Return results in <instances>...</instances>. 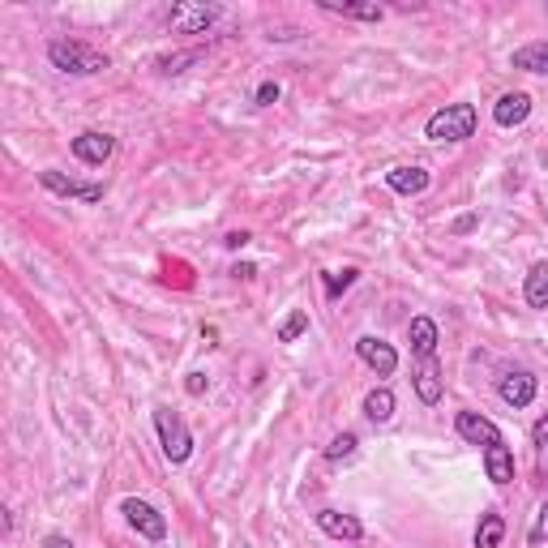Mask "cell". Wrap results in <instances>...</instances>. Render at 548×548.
<instances>
[{"instance_id":"f1b7e54d","label":"cell","mask_w":548,"mask_h":548,"mask_svg":"<svg viewBox=\"0 0 548 548\" xmlns=\"http://www.w3.org/2000/svg\"><path fill=\"white\" fill-rule=\"evenodd\" d=\"M185 390L193 394V399H197V394H206V373H189V382H185Z\"/></svg>"},{"instance_id":"ac0fdd59","label":"cell","mask_w":548,"mask_h":548,"mask_svg":"<svg viewBox=\"0 0 548 548\" xmlns=\"http://www.w3.org/2000/svg\"><path fill=\"white\" fill-rule=\"evenodd\" d=\"M441 369H437V356L433 360H420V369H416V394H420V403H441Z\"/></svg>"},{"instance_id":"484cf974","label":"cell","mask_w":548,"mask_h":548,"mask_svg":"<svg viewBox=\"0 0 548 548\" xmlns=\"http://www.w3.org/2000/svg\"><path fill=\"white\" fill-rule=\"evenodd\" d=\"M279 95H283V90H279V82H262V86H257V108H274V103H279Z\"/></svg>"},{"instance_id":"277c9868","label":"cell","mask_w":548,"mask_h":548,"mask_svg":"<svg viewBox=\"0 0 548 548\" xmlns=\"http://www.w3.org/2000/svg\"><path fill=\"white\" fill-rule=\"evenodd\" d=\"M223 18V5H206V0H180V5L167 9V30L172 35H206L210 26Z\"/></svg>"},{"instance_id":"d4e9b609","label":"cell","mask_w":548,"mask_h":548,"mask_svg":"<svg viewBox=\"0 0 548 548\" xmlns=\"http://www.w3.org/2000/svg\"><path fill=\"white\" fill-rule=\"evenodd\" d=\"M304 330H309V313H304V309H296V313H287V322L279 326V343H296L300 339V334Z\"/></svg>"},{"instance_id":"6da1fadb","label":"cell","mask_w":548,"mask_h":548,"mask_svg":"<svg viewBox=\"0 0 548 548\" xmlns=\"http://www.w3.org/2000/svg\"><path fill=\"white\" fill-rule=\"evenodd\" d=\"M48 60H52V69L73 73V78H95V73L112 69L108 52L90 48V43H78V39H52L48 43Z\"/></svg>"},{"instance_id":"d6986e66","label":"cell","mask_w":548,"mask_h":548,"mask_svg":"<svg viewBox=\"0 0 548 548\" xmlns=\"http://www.w3.org/2000/svg\"><path fill=\"white\" fill-rule=\"evenodd\" d=\"M523 300L531 309H548V262H536L523 279Z\"/></svg>"},{"instance_id":"f546056e","label":"cell","mask_w":548,"mask_h":548,"mask_svg":"<svg viewBox=\"0 0 548 548\" xmlns=\"http://www.w3.org/2000/svg\"><path fill=\"white\" fill-rule=\"evenodd\" d=\"M223 245H227V249H245V245H249V232H227Z\"/></svg>"},{"instance_id":"8fae6325","label":"cell","mask_w":548,"mask_h":548,"mask_svg":"<svg viewBox=\"0 0 548 548\" xmlns=\"http://www.w3.org/2000/svg\"><path fill=\"white\" fill-rule=\"evenodd\" d=\"M386 185L399 197H420L424 189L433 185V176L424 172L420 163H399V167H390V172H386Z\"/></svg>"},{"instance_id":"e0dca14e","label":"cell","mask_w":548,"mask_h":548,"mask_svg":"<svg viewBox=\"0 0 548 548\" xmlns=\"http://www.w3.org/2000/svg\"><path fill=\"white\" fill-rule=\"evenodd\" d=\"M394 390L390 386H377V390H369L364 394V420L369 424H390L394 420Z\"/></svg>"},{"instance_id":"2e32d148","label":"cell","mask_w":548,"mask_h":548,"mask_svg":"<svg viewBox=\"0 0 548 548\" xmlns=\"http://www.w3.org/2000/svg\"><path fill=\"white\" fill-rule=\"evenodd\" d=\"M484 471H489V480L497 484V489H506V484L514 480V454L506 441H497V446L484 450Z\"/></svg>"},{"instance_id":"7402d4cb","label":"cell","mask_w":548,"mask_h":548,"mask_svg":"<svg viewBox=\"0 0 548 548\" xmlns=\"http://www.w3.org/2000/svg\"><path fill=\"white\" fill-rule=\"evenodd\" d=\"M360 279V270L356 266H343V270H326L322 274V287H326V300H339L347 287H352Z\"/></svg>"},{"instance_id":"3957f363","label":"cell","mask_w":548,"mask_h":548,"mask_svg":"<svg viewBox=\"0 0 548 548\" xmlns=\"http://www.w3.org/2000/svg\"><path fill=\"white\" fill-rule=\"evenodd\" d=\"M155 433H159V446H163V459L167 463H189V454H193V433H189V424L176 416L172 407H155Z\"/></svg>"},{"instance_id":"cb8c5ba5","label":"cell","mask_w":548,"mask_h":548,"mask_svg":"<svg viewBox=\"0 0 548 548\" xmlns=\"http://www.w3.org/2000/svg\"><path fill=\"white\" fill-rule=\"evenodd\" d=\"M356 446H360V437H356L352 429H343V433H339V437H334L330 446H326V459H330V463H339V459H352V454H356Z\"/></svg>"},{"instance_id":"1f68e13d","label":"cell","mask_w":548,"mask_h":548,"mask_svg":"<svg viewBox=\"0 0 548 548\" xmlns=\"http://www.w3.org/2000/svg\"><path fill=\"white\" fill-rule=\"evenodd\" d=\"M471 227H476V215H463L459 223H454V232H471Z\"/></svg>"},{"instance_id":"9a60e30c","label":"cell","mask_w":548,"mask_h":548,"mask_svg":"<svg viewBox=\"0 0 548 548\" xmlns=\"http://www.w3.org/2000/svg\"><path fill=\"white\" fill-rule=\"evenodd\" d=\"M531 116V95H523V90H510V95H501L493 103V120L501 129H514V125H523V120Z\"/></svg>"},{"instance_id":"9c48e42d","label":"cell","mask_w":548,"mask_h":548,"mask_svg":"<svg viewBox=\"0 0 548 548\" xmlns=\"http://www.w3.org/2000/svg\"><path fill=\"white\" fill-rule=\"evenodd\" d=\"M454 433L463 441H471V446H484V450L497 446V441H506V433H501L489 416H480V411H459V416H454Z\"/></svg>"},{"instance_id":"4fadbf2b","label":"cell","mask_w":548,"mask_h":548,"mask_svg":"<svg viewBox=\"0 0 548 548\" xmlns=\"http://www.w3.org/2000/svg\"><path fill=\"white\" fill-rule=\"evenodd\" d=\"M407 343H411V356H420V360H433L437 356V322L433 317H411V326H407Z\"/></svg>"},{"instance_id":"83f0119b","label":"cell","mask_w":548,"mask_h":548,"mask_svg":"<svg viewBox=\"0 0 548 548\" xmlns=\"http://www.w3.org/2000/svg\"><path fill=\"white\" fill-rule=\"evenodd\" d=\"M540 540H548V501L540 506V519H536V527H531V544H540Z\"/></svg>"},{"instance_id":"5b68a950","label":"cell","mask_w":548,"mask_h":548,"mask_svg":"<svg viewBox=\"0 0 548 548\" xmlns=\"http://www.w3.org/2000/svg\"><path fill=\"white\" fill-rule=\"evenodd\" d=\"M120 514H125V523H129L142 540H150V544H163V540H167V519H163L155 506H150V501L125 497V501H120Z\"/></svg>"},{"instance_id":"52a82bcc","label":"cell","mask_w":548,"mask_h":548,"mask_svg":"<svg viewBox=\"0 0 548 548\" xmlns=\"http://www.w3.org/2000/svg\"><path fill=\"white\" fill-rule=\"evenodd\" d=\"M497 394H501V403H510L514 411H523V407L536 403L540 382H536V373H527V369H510V373H501Z\"/></svg>"},{"instance_id":"4dcf8cb0","label":"cell","mask_w":548,"mask_h":548,"mask_svg":"<svg viewBox=\"0 0 548 548\" xmlns=\"http://www.w3.org/2000/svg\"><path fill=\"white\" fill-rule=\"evenodd\" d=\"M232 274H236V279H257V266H249V262H245V266H236Z\"/></svg>"},{"instance_id":"8992f818","label":"cell","mask_w":548,"mask_h":548,"mask_svg":"<svg viewBox=\"0 0 548 548\" xmlns=\"http://www.w3.org/2000/svg\"><path fill=\"white\" fill-rule=\"evenodd\" d=\"M356 356L369 364L377 377H394V369H399V352H394V343H386L382 334H360V339H356Z\"/></svg>"},{"instance_id":"44dd1931","label":"cell","mask_w":548,"mask_h":548,"mask_svg":"<svg viewBox=\"0 0 548 548\" xmlns=\"http://www.w3.org/2000/svg\"><path fill=\"white\" fill-rule=\"evenodd\" d=\"M510 65L514 69H523V73H540V78H548V43H527V48H519L510 56Z\"/></svg>"},{"instance_id":"7c38bea8","label":"cell","mask_w":548,"mask_h":548,"mask_svg":"<svg viewBox=\"0 0 548 548\" xmlns=\"http://www.w3.org/2000/svg\"><path fill=\"white\" fill-rule=\"evenodd\" d=\"M313 519H317V527H322L330 540H360V536H364V523L356 519V514H343V510H317Z\"/></svg>"},{"instance_id":"4316f807","label":"cell","mask_w":548,"mask_h":548,"mask_svg":"<svg viewBox=\"0 0 548 548\" xmlns=\"http://www.w3.org/2000/svg\"><path fill=\"white\" fill-rule=\"evenodd\" d=\"M193 60H202V52H185V56H167V60H155L159 73H180L176 65H193Z\"/></svg>"},{"instance_id":"30bf717a","label":"cell","mask_w":548,"mask_h":548,"mask_svg":"<svg viewBox=\"0 0 548 548\" xmlns=\"http://www.w3.org/2000/svg\"><path fill=\"white\" fill-rule=\"evenodd\" d=\"M112 150H116V137L112 133H99V129H86L73 137V155H78L86 167H103L112 159Z\"/></svg>"},{"instance_id":"5bb4252c","label":"cell","mask_w":548,"mask_h":548,"mask_svg":"<svg viewBox=\"0 0 548 548\" xmlns=\"http://www.w3.org/2000/svg\"><path fill=\"white\" fill-rule=\"evenodd\" d=\"M322 13H339V18H356V22H382V5L377 0H317Z\"/></svg>"},{"instance_id":"603a6c76","label":"cell","mask_w":548,"mask_h":548,"mask_svg":"<svg viewBox=\"0 0 548 548\" xmlns=\"http://www.w3.org/2000/svg\"><path fill=\"white\" fill-rule=\"evenodd\" d=\"M531 446H536V471L540 480H548V411L531 424Z\"/></svg>"},{"instance_id":"ba28073f","label":"cell","mask_w":548,"mask_h":548,"mask_svg":"<svg viewBox=\"0 0 548 548\" xmlns=\"http://www.w3.org/2000/svg\"><path fill=\"white\" fill-rule=\"evenodd\" d=\"M39 185L56 193V197H78V202H103V185H90V180H73L65 172H56V167H48V172H39Z\"/></svg>"},{"instance_id":"ffe728a7","label":"cell","mask_w":548,"mask_h":548,"mask_svg":"<svg viewBox=\"0 0 548 548\" xmlns=\"http://www.w3.org/2000/svg\"><path fill=\"white\" fill-rule=\"evenodd\" d=\"M501 540H506V519H501L497 510H484L480 523H476V548H501Z\"/></svg>"},{"instance_id":"7a4b0ae2","label":"cell","mask_w":548,"mask_h":548,"mask_svg":"<svg viewBox=\"0 0 548 548\" xmlns=\"http://www.w3.org/2000/svg\"><path fill=\"white\" fill-rule=\"evenodd\" d=\"M476 108L471 103H446V108H437L433 116H429V125H424V137L429 142H437V146H459V142H467L471 133H476Z\"/></svg>"}]
</instances>
